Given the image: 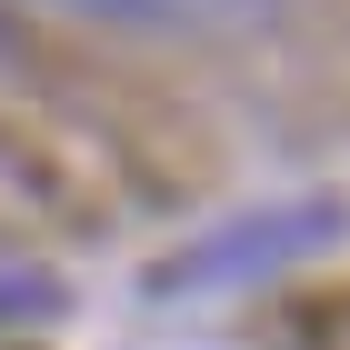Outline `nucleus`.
Segmentation results:
<instances>
[{
    "label": "nucleus",
    "instance_id": "f257e3e1",
    "mask_svg": "<svg viewBox=\"0 0 350 350\" xmlns=\"http://www.w3.org/2000/svg\"><path fill=\"white\" fill-rule=\"evenodd\" d=\"M330 241H340V200H280V211L220 220V230H200L190 250H170L150 291H170V300L241 291V280H270V270H291L300 250H330Z\"/></svg>",
    "mask_w": 350,
    "mask_h": 350
},
{
    "label": "nucleus",
    "instance_id": "f03ea898",
    "mask_svg": "<svg viewBox=\"0 0 350 350\" xmlns=\"http://www.w3.org/2000/svg\"><path fill=\"white\" fill-rule=\"evenodd\" d=\"M60 291L40 280V270H0V321H51Z\"/></svg>",
    "mask_w": 350,
    "mask_h": 350
},
{
    "label": "nucleus",
    "instance_id": "7ed1b4c3",
    "mask_svg": "<svg viewBox=\"0 0 350 350\" xmlns=\"http://www.w3.org/2000/svg\"><path fill=\"white\" fill-rule=\"evenodd\" d=\"M70 10H100V21H140V30L180 21V0H70Z\"/></svg>",
    "mask_w": 350,
    "mask_h": 350
},
{
    "label": "nucleus",
    "instance_id": "20e7f679",
    "mask_svg": "<svg viewBox=\"0 0 350 350\" xmlns=\"http://www.w3.org/2000/svg\"><path fill=\"white\" fill-rule=\"evenodd\" d=\"M180 10H220V21H241V10H270V0H180Z\"/></svg>",
    "mask_w": 350,
    "mask_h": 350
}]
</instances>
